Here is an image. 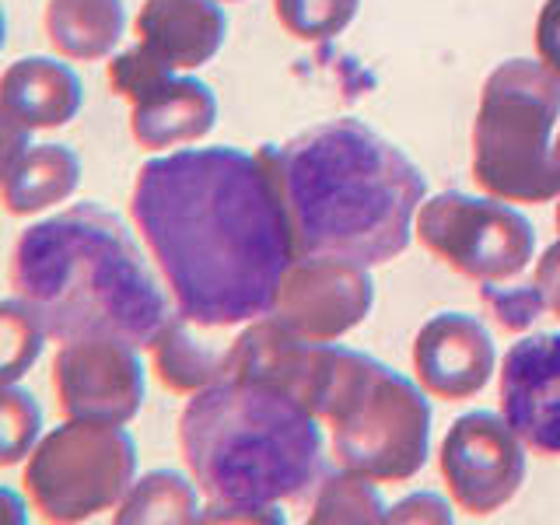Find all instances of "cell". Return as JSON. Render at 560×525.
<instances>
[{"mask_svg": "<svg viewBox=\"0 0 560 525\" xmlns=\"http://www.w3.org/2000/svg\"><path fill=\"white\" fill-rule=\"evenodd\" d=\"M130 214L179 315L203 329L256 323L298 259L288 207L262 154L189 148L140 165Z\"/></svg>", "mask_w": 560, "mask_h": 525, "instance_id": "cell-1", "label": "cell"}, {"mask_svg": "<svg viewBox=\"0 0 560 525\" xmlns=\"http://www.w3.org/2000/svg\"><path fill=\"white\" fill-rule=\"evenodd\" d=\"M288 207L298 256L375 267L410 245L424 172L361 119H329L288 144H262Z\"/></svg>", "mask_w": 560, "mask_h": 525, "instance_id": "cell-2", "label": "cell"}, {"mask_svg": "<svg viewBox=\"0 0 560 525\" xmlns=\"http://www.w3.org/2000/svg\"><path fill=\"white\" fill-rule=\"evenodd\" d=\"M11 288L57 340L116 337L151 347L172 319L130 232L98 203H74L22 232Z\"/></svg>", "mask_w": 560, "mask_h": 525, "instance_id": "cell-3", "label": "cell"}, {"mask_svg": "<svg viewBox=\"0 0 560 525\" xmlns=\"http://www.w3.org/2000/svg\"><path fill=\"white\" fill-rule=\"evenodd\" d=\"M315 420L312 407L277 385L228 375L186 402L183 459L210 501H294L323 472V431Z\"/></svg>", "mask_w": 560, "mask_h": 525, "instance_id": "cell-4", "label": "cell"}, {"mask_svg": "<svg viewBox=\"0 0 560 525\" xmlns=\"http://www.w3.org/2000/svg\"><path fill=\"white\" fill-rule=\"evenodd\" d=\"M560 116V78L547 63L504 60L487 78L472 122V179L508 203L560 197L550 133Z\"/></svg>", "mask_w": 560, "mask_h": 525, "instance_id": "cell-5", "label": "cell"}, {"mask_svg": "<svg viewBox=\"0 0 560 525\" xmlns=\"http://www.w3.org/2000/svg\"><path fill=\"white\" fill-rule=\"evenodd\" d=\"M319 417L329 420L340 463L375 483H402L428 463L431 402L410 378L358 350L340 347Z\"/></svg>", "mask_w": 560, "mask_h": 525, "instance_id": "cell-6", "label": "cell"}, {"mask_svg": "<svg viewBox=\"0 0 560 525\" xmlns=\"http://www.w3.org/2000/svg\"><path fill=\"white\" fill-rule=\"evenodd\" d=\"M137 448L122 424H70L49 431L32 448L25 490L46 522H84L127 498Z\"/></svg>", "mask_w": 560, "mask_h": 525, "instance_id": "cell-7", "label": "cell"}, {"mask_svg": "<svg viewBox=\"0 0 560 525\" xmlns=\"http://www.w3.org/2000/svg\"><path fill=\"white\" fill-rule=\"evenodd\" d=\"M420 245L480 284H501L533 262L536 232L508 200L438 192L417 210Z\"/></svg>", "mask_w": 560, "mask_h": 525, "instance_id": "cell-8", "label": "cell"}, {"mask_svg": "<svg viewBox=\"0 0 560 525\" xmlns=\"http://www.w3.org/2000/svg\"><path fill=\"white\" fill-rule=\"evenodd\" d=\"M109 84L133 105L130 133L140 148H175L214 130L218 98L203 81L175 78L144 46L127 49L109 63Z\"/></svg>", "mask_w": 560, "mask_h": 525, "instance_id": "cell-9", "label": "cell"}, {"mask_svg": "<svg viewBox=\"0 0 560 525\" xmlns=\"http://www.w3.org/2000/svg\"><path fill=\"white\" fill-rule=\"evenodd\" d=\"M525 442L498 413H466L448 428L442 445V477L452 501L472 518L494 515L518 494L525 480Z\"/></svg>", "mask_w": 560, "mask_h": 525, "instance_id": "cell-10", "label": "cell"}, {"mask_svg": "<svg viewBox=\"0 0 560 525\" xmlns=\"http://www.w3.org/2000/svg\"><path fill=\"white\" fill-rule=\"evenodd\" d=\"M52 385L63 413L88 424H127L144 402L137 347L116 337L63 340L52 364Z\"/></svg>", "mask_w": 560, "mask_h": 525, "instance_id": "cell-11", "label": "cell"}, {"mask_svg": "<svg viewBox=\"0 0 560 525\" xmlns=\"http://www.w3.org/2000/svg\"><path fill=\"white\" fill-rule=\"evenodd\" d=\"M375 280L368 267L337 256H298L280 280L273 319L308 340H337L368 319Z\"/></svg>", "mask_w": 560, "mask_h": 525, "instance_id": "cell-12", "label": "cell"}, {"mask_svg": "<svg viewBox=\"0 0 560 525\" xmlns=\"http://www.w3.org/2000/svg\"><path fill=\"white\" fill-rule=\"evenodd\" d=\"M337 358L340 347L308 340L284 323H277L273 315H262L228 350V375L277 385V389L298 396L319 417L332 372H337Z\"/></svg>", "mask_w": 560, "mask_h": 525, "instance_id": "cell-13", "label": "cell"}, {"mask_svg": "<svg viewBox=\"0 0 560 525\" xmlns=\"http://www.w3.org/2000/svg\"><path fill=\"white\" fill-rule=\"evenodd\" d=\"M501 413L536 455H560V332H536L504 354Z\"/></svg>", "mask_w": 560, "mask_h": 525, "instance_id": "cell-14", "label": "cell"}, {"mask_svg": "<svg viewBox=\"0 0 560 525\" xmlns=\"http://www.w3.org/2000/svg\"><path fill=\"white\" fill-rule=\"evenodd\" d=\"M413 372L431 396L469 399L494 372V340L477 315L442 312L417 332Z\"/></svg>", "mask_w": 560, "mask_h": 525, "instance_id": "cell-15", "label": "cell"}, {"mask_svg": "<svg viewBox=\"0 0 560 525\" xmlns=\"http://www.w3.org/2000/svg\"><path fill=\"white\" fill-rule=\"evenodd\" d=\"M137 35L154 60L192 70L224 46L228 18L214 0H148L137 14Z\"/></svg>", "mask_w": 560, "mask_h": 525, "instance_id": "cell-16", "label": "cell"}, {"mask_svg": "<svg viewBox=\"0 0 560 525\" xmlns=\"http://www.w3.org/2000/svg\"><path fill=\"white\" fill-rule=\"evenodd\" d=\"M81 81L67 63L49 57H25L14 60L0 81V102H4V119L32 130L63 127L81 109Z\"/></svg>", "mask_w": 560, "mask_h": 525, "instance_id": "cell-17", "label": "cell"}, {"mask_svg": "<svg viewBox=\"0 0 560 525\" xmlns=\"http://www.w3.org/2000/svg\"><path fill=\"white\" fill-rule=\"evenodd\" d=\"M81 183L78 154L63 144H28L14 162L4 165V207L8 214L25 218L63 203Z\"/></svg>", "mask_w": 560, "mask_h": 525, "instance_id": "cell-18", "label": "cell"}, {"mask_svg": "<svg viewBox=\"0 0 560 525\" xmlns=\"http://www.w3.org/2000/svg\"><path fill=\"white\" fill-rule=\"evenodd\" d=\"M127 11L122 0H49L46 35L70 60H102L119 43Z\"/></svg>", "mask_w": 560, "mask_h": 525, "instance_id": "cell-19", "label": "cell"}, {"mask_svg": "<svg viewBox=\"0 0 560 525\" xmlns=\"http://www.w3.org/2000/svg\"><path fill=\"white\" fill-rule=\"evenodd\" d=\"M192 326L197 323L186 319V315H172L151 343L154 372L172 393H200L228 375V354L197 340Z\"/></svg>", "mask_w": 560, "mask_h": 525, "instance_id": "cell-20", "label": "cell"}, {"mask_svg": "<svg viewBox=\"0 0 560 525\" xmlns=\"http://www.w3.org/2000/svg\"><path fill=\"white\" fill-rule=\"evenodd\" d=\"M200 515L197 490L189 487V480L172 469H154L130 487L116 522H200Z\"/></svg>", "mask_w": 560, "mask_h": 525, "instance_id": "cell-21", "label": "cell"}, {"mask_svg": "<svg viewBox=\"0 0 560 525\" xmlns=\"http://www.w3.org/2000/svg\"><path fill=\"white\" fill-rule=\"evenodd\" d=\"M385 504L378 498V490L372 487V477L354 469H340L329 472V477L315 487L312 498V525H329V522H385Z\"/></svg>", "mask_w": 560, "mask_h": 525, "instance_id": "cell-22", "label": "cell"}, {"mask_svg": "<svg viewBox=\"0 0 560 525\" xmlns=\"http://www.w3.org/2000/svg\"><path fill=\"white\" fill-rule=\"evenodd\" d=\"M361 0H273L280 25L302 43H323L354 22Z\"/></svg>", "mask_w": 560, "mask_h": 525, "instance_id": "cell-23", "label": "cell"}, {"mask_svg": "<svg viewBox=\"0 0 560 525\" xmlns=\"http://www.w3.org/2000/svg\"><path fill=\"white\" fill-rule=\"evenodd\" d=\"M0 329H4V361H0V378L4 385H14L28 368L35 364L43 350V340L49 332L43 329V323L35 319V312L18 302V298H8L0 305Z\"/></svg>", "mask_w": 560, "mask_h": 525, "instance_id": "cell-24", "label": "cell"}, {"mask_svg": "<svg viewBox=\"0 0 560 525\" xmlns=\"http://www.w3.org/2000/svg\"><path fill=\"white\" fill-rule=\"evenodd\" d=\"M43 428L39 402L18 385H4L0 393V463L14 466L35 445Z\"/></svg>", "mask_w": 560, "mask_h": 525, "instance_id": "cell-25", "label": "cell"}, {"mask_svg": "<svg viewBox=\"0 0 560 525\" xmlns=\"http://www.w3.org/2000/svg\"><path fill=\"white\" fill-rule=\"evenodd\" d=\"M480 298L487 312L504 329H529L542 312H547V302H542V291L533 284H522V288H498V284H483Z\"/></svg>", "mask_w": 560, "mask_h": 525, "instance_id": "cell-26", "label": "cell"}, {"mask_svg": "<svg viewBox=\"0 0 560 525\" xmlns=\"http://www.w3.org/2000/svg\"><path fill=\"white\" fill-rule=\"evenodd\" d=\"M536 49L539 60L560 78V0H547L536 22Z\"/></svg>", "mask_w": 560, "mask_h": 525, "instance_id": "cell-27", "label": "cell"}, {"mask_svg": "<svg viewBox=\"0 0 560 525\" xmlns=\"http://www.w3.org/2000/svg\"><path fill=\"white\" fill-rule=\"evenodd\" d=\"M417 518H431V522H452V512L442 498L434 494H417V498H407L402 504H396L385 522H417Z\"/></svg>", "mask_w": 560, "mask_h": 525, "instance_id": "cell-28", "label": "cell"}, {"mask_svg": "<svg viewBox=\"0 0 560 525\" xmlns=\"http://www.w3.org/2000/svg\"><path fill=\"white\" fill-rule=\"evenodd\" d=\"M536 288L542 291V302L560 319V242H553L542 259L536 262Z\"/></svg>", "mask_w": 560, "mask_h": 525, "instance_id": "cell-29", "label": "cell"}, {"mask_svg": "<svg viewBox=\"0 0 560 525\" xmlns=\"http://www.w3.org/2000/svg\"><path fill=\"white\" fill-rule=\"evenodd\" d=\"M553 151H557V165H560V140H557V144H553Z\"/></svg>", "mask_w": 560, "mask_h": 525, "instance_id": "cell-30", "label": "cell"}, {"mask_svg": "<svg viewBox=\"0 0 560 525\" xmlns=\"http://www.w3.org/2000/svg\"><path fill=\"white\" fill-rule=\"evenodd\" d=\"M557 228H560V203H557Z\"/></svg>", "mask_w": 560, "mask_h": 525, "instance_id": "cell-31", "label": "cell"}]
</instances>
